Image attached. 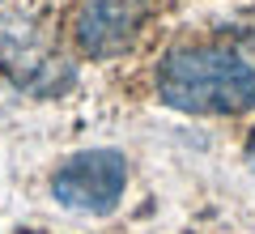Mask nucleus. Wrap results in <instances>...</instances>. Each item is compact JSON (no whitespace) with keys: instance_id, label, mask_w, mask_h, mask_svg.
Wrapping results in <instances>:
<instances>
[{"instance_id":"nucleus-1","label":"nucleus","mask_w":255,"mask_h":234,"mask_svg":"<svg viewBox=\"0 0 255 234\" xmlns=\"http://www.w3.org/2000/svg\"><path fill=\"white\" fill-rule=\"evenodd\" d=\"M157 94L187 115H238L255 107V68L230 47H179L157 68Z\"/></svg>"},{"instance_id":"nucleus-2","label":"nucleus","mask_w":255,"mask_h":234,"mask_svg":"<svg viewBox=\"0 0 255 234\" xmlns=\"http://www.w3.org/2000/svg\"><path fill=\"white\" fill-rule=\"evenodd\" d=\"M124 183H128V162L124 153L115 149H85L77 158L55 171L51 192L64 209H77V213H111L124 196Z\"/></svg>"},{"instance_id":"nucleus-3","label":"nucleus","mask_w":255,"mask_h":234,"mask_svg":"<svg viewBox=\"0 0 255 234\" xmlns=\"http://www.w3.org/2000/svg\"><path fill=\"white\" fill-rule=\"evenodd\" d=\"M149 17V0H81L73 9V43L90 60L119 55L136 43Z\"/></svg>"},{"instance_id":"nucleus-4","label":"nucleus","mask_w":255,"mask_h":234,"mask_svg":"<svg viewBox=\"0 0 255 234\" xmlns=\"http://www.w3.org/2000/svg\"><path fill=\"white\" fill-rule=\"evenodd\" d=\"M247 162L255 166V132H251V141H247Z\"/></svg>"}]
</instances>
